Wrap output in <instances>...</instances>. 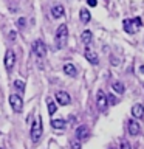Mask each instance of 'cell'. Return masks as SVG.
<instances>
[{
  "label": "cell",
  "instance_id": "30",
  "mask_svg": "<svg viewBox=\"0 0 144 149\" xmlns=\"http://www.w3.org/2000/svg\"><path fill=\"white\" fill-rule=\"evenodd\" d=\"M111 149H115V148H111Z\"/></svg>",
  "mask_w": 144,
  "mask_h": 149
},
{
  "label": "cell",
  "instance_id": "25",
  "mask_svg": "<svg viewBox=\"0 0 144 149\" xmlns=\"http://www.w3.org/2000/svg\"><path fill=\"white\" fill-rule=\"evenodd\" d=\"M107 100H109V102H110V104H116V102H118V100H116L115 96H111V95H109V96H107Z\"/></svg>",
  "mask_w": 144,
  "mask_h": 149
},
{
  "label": "cell",
  "instance_id": "10",
  "mask_svg": "<svg viewBox=\"0 0 144 149\" xmlns=\"http://www.w3.org/2000/svg\"><path fill=\"white\" fill-rule=\"evenodd\" d=\"M127 127H129V134H130V135H138L139 130H141L139 124H138L135 120H130V121H129V123H127Z\"/></svg>",
  "mask_w": 144,
  "mask_h": 149
},
{
  "label": "cell",
  "instance_id": "20",
  "mask_svg": "<svg viewBox=\"0 0 144 149\" xmlns=\"http://www.w3.org/2000/svg\"><path fill=\"white\" fill-rule=\"evenodd\" d=\"M16 25H17V28H19V30H22V28H25V25H26V19H25V17H20V19H17Z\"/></svg>",
  "mask_w": 144,
  "mask_h": 149
},
{
  "label": "cell",
  "instance_id": "8",
  "mask_svg": "<svg viewBox=\"0 0 144 149\" xmlns=\"http://www.w3.org/2000/svg\"><path fill=\"white\" fill-rule=\"evenodd\" d=\"M85 58H87L88 62L93 64V65L99 64V58H98L96 51H95V50H91V48H85Z\"/></svg>",
  "mask_w": 144,
  "mask_h": 149
},
{
  "label": "cell",
  "instance_id": "26",
  "mask_svg": "<svg viewBox=\"0 0 144 149\" xmlns=\"http://www.w3.org/2000/svg\"><path fill=\"white\" fill-rule=\"evenodd\" d=\"M87 3H88V5H90V6H91V8H95V6H96V5H98V0H87Z\"/></svg>",
  "mask_w": 144,
  "mask_h": 149
},
{
  "label": "cell",
  "instance_id": "21",
  "mask_svg": "<svg viewBox=\"0 0 144 149\" xmlns=\"http://www.w3.org/2000/svg\"><path fill=\"white\" fill-rule=\"evenodd\" d=\"M48 113H50V115L56 113V102L50 101V100H48Z\"/></svg>",
  "mask_w": 144,
  "mask_h": 149
},
{
  "label": "cell",
  "instance_id": "9",
  "mask_svg": "<svg viewBox=\"0 0 144 149\" xmlns=\"http://www.w3.org/2000/svg\"><path fill=\"white\" fill-rule=\"evenodd\" d=\"M87 137H88V129L85 127V126H79V127L76 129V140L84 141V140H87Z\"/></svg>",
  "mask_w": 144,
  "mask_h": 149
},
{
  "label": "cell",
  "instance_id": "7",
  "mask_svg": "<svg viewBox=\"0 0 144 149\" xmlns=\"http://www.w3.org/2000/svg\"><path fill=\"white\" fill-rule=\"evenodd\" d=\"M56 101H57V104H60V106H68L70 102H71V98H70V95L67 92L59 90V92H56Z\"/></svg>",
  "mask_w": 144,
  "mask_h": 149
},
{
  "label": "cell",
  "instance_id": "31",
  "mask_svg": "<svg viewBox=\"0 0 144 149\" xmlns=\"http://www.w3.org/2000/svg\"><path fill=\"white\" fill-rule=\"evenodd\" d=\"M0 149H3V148H0Z\"/></svg>",
  "mask_w": 144,
  "mask_h": 149
},
{
  "label": "cell",
  "instance_id": "28",
  "mask_svg": "<svg viewBox=\"0 0 144 149\" xmlns=\"http://www.w3.org/2000/svg\"><path fill=\"white\" fill-rule=\"evenodd\" d=\"M111 64H113V65H118L119 62H118V59H116V58H113V62H111Z\"/></svg>",
  "mask_w": 144,
  "mask_h": 149
},
{
  "label": "cell",
  "instance_id": "1",
  "mask_svg": "<svg viewBox=\"0 0 144 149\" xmlns=\"http://www.w3.org/2000/svg\"><path fill=\"white\" fill-rule=\"evenodd\" d=\"M42 134H44V126H42V118L40 116H37L36 121L33 123L31 126V140L33 141H39L40 137H42Z\"/></svg>",
  "mask_w": 144,
  "mask_h": 149
},
{
  "label": "cell",
  "instance_id": "24",
  "mask_svg": "<svg viewBox=\"0 0 144 149\" xmlns=\"http://www.w3.org/2000/svg\"><path fill=\"white\" fill-rule=\"evenodd\" d=\"M71 148H73V149H81V143H79V140H76V141H71Z\"/></svg>",
  "mask_w": 144,
  "mask_h": 149
},
{
  "label": "cell",
  "instance_id": "12",
  "mask_svg": "<svg viewBox=\"0 0 144 149\" xmlns=\"http://www.w3.org/2000/svg\"><path fill=\"white\" fill-rule=\"evenodd\" d=\"M132 115L135 116V118H143V116H144V107H143V104H135L132 107Z\"/></svg>",
  "mask_w": 144,
  "mask_h": 149
},
{
  "label": "cell",
  "instance_id": "19",
  "mask_svg": "<svg viewBox=\"0 0 144 149\" xmlns=\"http://www.w3.org/2000/svg\"><path fill=\"white\" fill-rule=\"evenodd\" d=\"M14 87H16L17 92H20V93L25 92V84H23L20 79H16V81H14Z\"/></svg>",
  "mask_w": 144,
  "mask_h": 149
},
{
  "label": "cell",
  "instance_id": "4",
  "mask_svg": "<svg viewBox=\"0 0 144 149\" xmlns=\"http://www.w3.org/2000/svg\"><path fill=\"white\" fill-rule=\"evenodd\" d=\"M9 104L16 113H20L23 109V100L19 95H9Z\"/></svg>",
  "mask_w": 144,
  "mask_h": 149
},
{
  "label": "cell",
  "instance_id": "22",
  "mask_svg": "<svg viewBox=\"0 0 144 149\" xmlns=\"http://www.w3.org/2000/svg\"><path fill=\"white\" fill-rule=\"evenodd\" d=\"M119 149H132V148H130V143L127 141V140H123L121 144H119Z\"/></svg>",
  "mask_w": 144,
  "mask_h": 149
},
{
  "label": "cell",
  "instance_id": "6",
  "mask_svg": "<svg viewBox=\"0 0 144 149\" xmlns=\"http://www.w3.org/2000/svg\"><path fill=\"white\" fill-rule=\"evenodd\" d=\"M96 102H98V107H99L101 112H105L107 110V106H109V100H107V95L102 90L98 92L96 95Z\"/></svg>",
  "mask_w": 144,
  "mask_h": 149
},
{
  "label": "cell",
  "instance_id": "15",
  "mask_svg": "<svg viewBox=\"0 0 144 149\" xmlns=\"http://www.w3.org/2000/svg\"><path fill=\"white\" fill-rule=\"evenodd\" d=\"M81 40H82L85 45H88V44H90V42L93 40V34H91V31H90V30H85V31H82V34H81Z\"/></svg>",
  "mask_w": 144,
  "mask_h": 149
},
{
  "label": "cell",
  "instance_id": "13",
  "mask_svg": "<svg viewBox=\"0 0 144 149\" xmlns=\"http://www.w3.org/2000/svg\"><path fill=\"white\" fill-rule=\"evenodd\" d=\"M79 19H81L82 23H88V22H90V19H91L90 11H88L87 8H82L81 11H79Z\"/></svg>",
  "mask_w": 144,
  "mask_h": 149
},
{
  "label": "cell",
  "instance_id": "29",
  "mask_svg": "<svg viewBox=\"0 0 144 149\" xmlns=\"http://www.w3.org/2000/svg\"><path fill=\"white\" fill-rule=\"evenodd\" d=\"M139 72H141V73L144 74V65H141V67H139Z\"/></svg>",
  "mask_w": 144,
  "mask_h": 149
},
{
  "label": "cell",
  "instance_id": "2",
  "mask_svg": "<svg viewBox=\"0 0 144 149\" xmlns=\"http://www.w3.org/2000/svg\"><path fill=\"white\" fill-rule=\"evenodd\" d=\"M68 37V28L67 25H59L57 31H56V42H57V47H62L65 44V40H67Z\"/></svg>",
  "mask_w": 144,
  "mask_h": 149
},
{
  "label": "cell",
  "instance_id": "16",
  "mask_svg": "<svg viewBox=\"0 0 144 149\" xmlns=\"http://www.w3.org/2000/svg\"><path fill=\"white\" fill-rule=\"evenodd\" d=\"M64 72H65V74H68V76H76V68H74V65L70 64V62H67L64 65Z\"/></svg>",
  "mask_w": 144,
  "mask_h": 149
},
{
  "label": "cell",
  "instance_id": "14",
  "mask_svg": "<svg viewBox=\"0 0 144 149\" xmlns=\"http://www.w3.org/2000/svg\"><path fill=\"white\" fill-rule=\"evenodd\" d=\"M123 26H124V31L129 33V34H133V33L136 31V28H133V22L130 20V19H125L123 22Z\"/></svg>",
  "mask_w": 144,
  "mask_h": 149
},
{
  "label": "cell",
  "instance_id": "3",
  "mask_svg": "<svg viewBox=\"0 0 144 149\" xmlns=\"http://www.w3.org/2000/svg\"><path fill=\"white\" fill-rule=\"evenodd\" d=\"M33 53H34L37 58H44L46 54V45L44 44V40L37 39L33 42Z\"/></svg>",
  "mask_w": 144,
  "mask_h": 149
},
{
  "label": "cell",
  "instance_id": "23",
  "mask_svg": "<svg viewBox=\"0 0 144 149\" xmlns=\"http://www.w3.org/2000/svg\"><path fill=\"white\" fill-rule=\"evenodd\" d=\"M132 22H133V25H135V28H139V26L143 25V22H141V19H139V17H135L133 20H132Z\"/></svg>",
  "mask_w": 144,
  "mask_h": 149
},
{
  "label": "cell",
  "instance_id": "27",
  "mask_svg": "<svg viewBox=\"0 0 144 149\" xmlns=\"http://www.w3.org/2000/svg\"><path fill=\"white\" fill-rule=\"evenodd\" d=\"M16 36H17V33H16V31H9V39H11V40L16 39Z\"/></svg>",
  "mask_w": 144,
  "mask_h": 149
},
{
  "label": "cell",
  "instance_id": "18",
  "mask_svg": "<svg viewBox=\"0 0 144 149\" xmlns=\"http://www.w3.org/2000/svg\"><path fill=\"white\" fill-rule=\"evenodd\" d=\"M51 126L54 129H64L65 127V121L64 120H53L51 121Z\"/></svg>",
  "mask_w": 144,
  "mask_h": 149
},
{
  "label": "cell",
  "instance_id": "5",
  "mask_svg": "<svg viewBox=\"0 0 144 149\" xmlns=\"http://www.w3.org/2000/svg\"><path fill=\"white\" fill-rule=\"evenodd\" d=\"M14 64H16V53L12 50H6V53H5V68H6V72H11L14 68Z\"/></svg>",
  "mask_w": 144,
  "mask_h": 149
},
{
  "label": "cell",
  "instance_id": "17",
  "mask_svg": "<svg viewBox=\"0 0 144 149\" xmlns=\"http://www.w3.org/2000/svg\"><path fill=\"white\" fill-rule=\"evenodd\" d=\"M111 88H113L116 93H124V90H125L124 84H123V82H119V81H115L113 84H111Z\"/></svg>",
  "mask_w": 144,
  "mask_h": 149
},
{
  "label": "cell",
  "instance_id": "11",
  "mask_svg": "<svg viewBox=\"0 0 144 149\" xmlns=\"http://www.w3.org/2000/svg\"><path fill=\"white\" fill-rule=\"evenodd\" d=\"M65 14V9L62 5H54L53 8H51V16H53L54 19H60Z\"/></svg>",
  "mask_w": 144,
  "mask_h": 149
}]
</instances>
